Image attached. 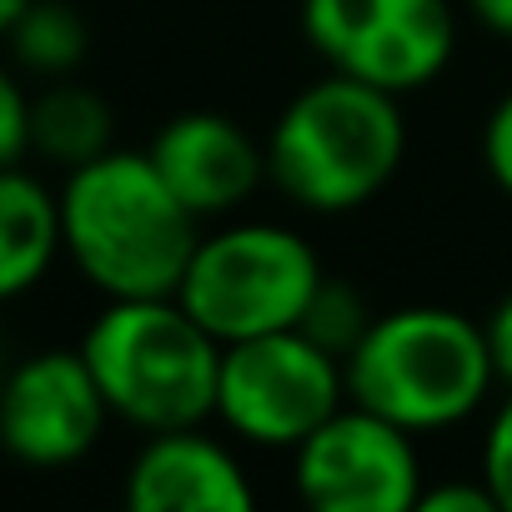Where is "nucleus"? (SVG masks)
Here are the masks:
<instances>
[{"label": "nucleus", "instance_id": "obj_1", "mask_svg": "<svg viewBox=\"0 0 512 512\" xmlns=\"http://www.w3.org/2000/svg\"><path fill=\"white\" fill-rule=\"evenodd\" d=\"M61 251L106 297H176L201 221L176 201L146 151H106L66 171Z\"/></svg>", "mask_w": 512, "mask_h": 512}, {"label": "nucleus", "instance_id": "obj_2", "mask_svg": "<svg viewBox=\"0 0 512 512\" xmlns=\"http://www.w3.org/2000/svg\"><path fill=\"white\" fill-rule=\"evenodd\" d=\"M262 146L267 181L292 206L342 216L392 186L407 156V121L392 91L327 71L287 101Z\"/></svg>", "mask_w": 512, "mask_h": 512}, {"label": "nucleus", "instance_id": "obj_3", "mask_svg": "<svg viewBox=\"0 0 512 512\" xmlns=\"http://www.w3.org/2000/svg\"><path fill=\"white\" fill-rule=\"evenodd\" d=\"M342 372L352 402L412 437L467 422L497 387L487 332L457 307H397L372 317Z\"/></svg>", "mask_w": 512, "mask_h": 512}, {"label": "nucleus", "instance_id": "obj_4", "mask_svg": "<svg viewBox=\"0 0 512 512\" xmlns=\"http://www.w3.org/2000/svg\"><path fill=\"white\" fill-rule=\"evenodd\" d=\"M81 357L111 417L166 432L216 412L221 342L176 297H116L81 337Z\"/></svg>", "mask_w": 512, "mask_h": 512}, {"label": "nucleus", "instance_id": "obj_5", "mask_svg": "<svg viewBox=\"0 0 512 512\" xmlns=\"http://www.w3.org/2000/svg\"><path fill=\"white\" fill-rule=\"evenodd\" d=\"M322 277V256L302 231L277 221H231L221 231H201L176 302L226 347L297 327Z\"/></svg>", "mask_w": 512, "mask_h": 512}, {"label": "nucleus", "instance_id": "obj_6", "mask_svg": "<svg viewBox=\"0 0 512 512\" xmlns=\"http://www.w3.org/2000/svg\"><path fill=\"white\" fill-rule=\"evenodd\" d=\"M342 402H347L342 357L317 347L302 327L241 337V342L221 347L211 417L236 442L267 447V452H292Z\"/></svg>", "mask_w": 512, "mask_h": 512}, {"label": "nucleus", "instance_id": "obj_7", "mask_svg": "<svg viewBox=\"0 0 512 512\" xmlns=\"http://www.w3.org/2000/svg\"><path fill=\"white\" fill-rule=\"evenodd\" d=\"M302 36L327 71L407 96L447 71L457 16L447 0H302Z\"/></svg>", "mask_w": 512, "mask_h": 512}, {"label": "nucleus", "instance_id": "obj_8", "mask_svg": "<svg viewBox=\"0 0 512 512\" xmlns=\"http://www.w3.org/2000/svg\"><path fill=\"white\" fill-rule=\"evenodd\" d=\"M292 487L312 512H417L427 472L407 427L347 397L292 447Z\"/></svg>", "mask_w": 512, "mask_h": 512}, {"label": "nucleus", "instance_id": "obj_9", "mask_svg": "<svg viewBox=\"0 0 512 512\" xmlns=\"http://www.w3.org/2000/svg\"><path fill=\"white\" fill-rule=\"evenodd\" d=\"M111 422V407L81 347H51L16 362L0 387V447L26 467L81 462Z\"/></svg>", "mask_w": 512, "mask_h": 512}, {"label": "nucleus", "instance_id": "obj_10", "mask_svg": "<svg viewBox=\"0 0 512 512\" xmlns=\"http://www.w3.org/2000/svg\"><path fill=\"white\" fill-rule=\"evenodd\" d=\"M161 181L196 216H231L267 181V146L221 111H181L146 146Z\"/></svg>", "mask_w": 512, "mask_h": 512}, {"label": "nucleus", "instance_id": "obj_11", "mask_svg": "<svg viewBox=\"0 0 512 512\" xmlns=\"http://www.w3.org/2000/svg\"><path fill=\"white\" fill-rule=\"evenodd\" d=\"M131 512H251L256 487L241 457L201 427L146 432L126 467Z\"/></svg>", "mask_w": 512, "mask_h": 512}, {"label": "nucleus", "instance_id": "obj_12", "mask_svg": "<svg viewBox=\"0 0 512 512\" xmlns=\"http://www.w3.org/2000/svg\"><path fill=\"white\" fill-rule=\"evenodd\" d=\"M61 256V201L26 166H0V302L46 282Z\"/></svg>", "mask_w": 512, "mask_h": 512}, {"label": "nucleus", "instance_id": "obj_13", "mask_svg": "<svg viewBox=\"0 0 512 512\" xmlns=\"http://www.w3.org/2000/svg\"><path fill=\"white\" fill-rule=\"evenodd\" d=\"M116 146V116L111 101L71 76L51 81L41 96H31V151L61 171H76Z\"/></svg>", "mask_w": 512, "mask_h": 512}, {"label": "nucleus", "instance_id": "obj_14", "mask_svg": "<svg viewBox=\"0 0 512 512\" xmlns=\"http://www.w3.org/2000/svg\"><path fill=\"white\" fill-rule=\"evenodd\" d=\"M6 46H11V61L26 76L61 81V76H76V66L86 61L91 26L76 6H66V0H31L16 16V26L6 31Z\"/></svg>", "mask_w": 512, "mask_h": 512}, {"label": "nucleus", "instance_id": "obj_15", "mask_svg": "<svg viewBox=\"0 0 512 512\" xmlns=\"http://www.w3.org/2000/svg\"><path fill=\"white\" fill-rule=\"evenodd\" d=\"M372 307H367V297L357 292V287H347V282H337V277H322V287L312 292V302H307V312H302V332L317 342V347H327L332 357H342L347 362V352L362 342V332L372 327Z\"/></svg>", "mask_w": 512, "mask_h": 512}, {"label": "nucleus", "instance_id": "obj_16", "mask_svg": "<svg viewBox=\"0 0 512 512\" xmlns=\"http://www.w3.org/2000/svg\"><path fill=\"white\" fill-rule=\"evenodd\" d=\"M31 156V96L21 76L0 61V166H21Z\"/></svg>", "mask_w": 512, "mask_h": 512}, {"label": "nucleus", "instance_id": "obj_17", "mask_svg": "<svg viewBox=\"0 0 512 512\" xmlns=\"http://www.w3.org/2000/svg\"><path fill=\"white\" fill-rule=\"evenodd\" d=\"M477 472L487 477L497 507L512 512V392H507V402L497 407V417H492V427L482 437V467Z\"/></svg>", "mask_w": 512, "mask_h": 512}, {"label": "nucleus", "instance_id": "obj_18", "mask_svg": "<svg viewBox=\"0 0 512 512\" xmlns=\"http://www.w3.org/2000/svg\"><path fill=\"white\" fill-rule=\"evenodd\" d=\"M482 166H487L492 186L512 201V91L487 111V126H482Z\"/></svg>", "mask_w": 512, "mask_h": 512}, {"label": "nucleus", "instance_id": "obj_19", "mask_svg": "<svg viewBox=\"0 0 512 512\" xmlns=\"http://www.w3.org/2000/svg\"><path fill=\"white\" fill-rule=\"evenodd\" d=\"M417 507H422V512H502L482 472H477V482H472V477H452V482L422 487Z\"/></svg>", "mask_w": 512, "mask_h": 512}, {"label": "nucleus", "instance_id": "obj_20", "mask_svg": "<svg viewBox=\"0 0 512 512\" xmlns=\"http://www.w3.org/2000/svg\"><path fill=\"white\" fill-rule=\"evenodd\" d=\"M487 332V352H492V372L502 387H512V292L492 307V317L482 322Z\"/></svg>", "mask_w": 512, "mask_h": 512}, {"label": "nucleus", "instance_id": "obj_21", "mask_svg": "<svg viewBox=\"0 0 512 512\" xmlns=\"http://www.w3.org/2000/svg\"><path fill=\"white\" fill-rule=\"evenodd\" d=\"M467 11H472V21H477L487 36L512 41V0H467Z\"/></svg>", "mask_w": 512, "mask_h": 512}, {"label": "nucleus", "instance_id": "obj_22", "mask_svg": "<svg viewBox=\"0 0 512 512\" xmlns=\"http://www.w3.org/2000/svg\"><path fill=\"white\" fill-rule=\"evenodd\" d=\"M31 6V0H0V41H6V31L16 26V16Z\"/></svg>", "mask_w": 512, "mask_h": 512}, {"label": "nucleus", "instance_id": "obj_23", "mask_svg": "<svg viewBox=\"0 0 512 512\" xmlns=\"http://www.w3.org/2000/svg\"><path fill=\"white\" fill-rule=\"evenodd\" d=\"M6 372H11V367H6V362H0V387H6Z\"/></svg>", "mask_w": 512, "mask_h": 512}]
</instances>
